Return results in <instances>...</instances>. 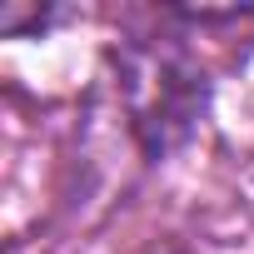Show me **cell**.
Instances as JSON below:
<instances>
[{
	"label": "cell",
	"mask_w": 254,
	"mask_h": 254,
	"mask_svg": "<svg viewBox=\"0 0 254 254\" xmlns=\"http://www.w3.org/2000/svg\"><path fill=\"white\" fill-rule=\"evenodd\" d=\"M125 95H130V115L145 150L165 155L190 135V125L204 110V75L175 50L140 45L125 55Z\"/></svg>",
	"instance_id": "cell-1"
}]
</instances>
